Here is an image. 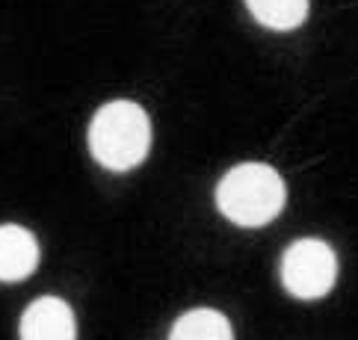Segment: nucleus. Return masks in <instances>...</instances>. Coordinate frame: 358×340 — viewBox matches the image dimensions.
<instances>
[{"label": "nucleus", "instance_id": "nucleus-1", "mask_svg": "<svg viewBox=\"0 0 358 340\" xmlns=\"http://www.w3.org/2000/svg\"><path fill=\"white\" fill-rule=\"evenodd\" d=\"M151 148L148 112L136 101H110L89 121V151L113 172H127L145 160Z\"/></svg>", "mask_w": 358, "mask_h": 340}, {"label": "nucleus", "instance_id": "nucleus-2", "mask_svg": "<svg viewBox=\"0 0 358 340\" xmlns=\"http://www.w3.org/2000/svg\"><path fill=\"white\" fill-rule=\"evenodd\" d=\"M216 205L234 225L258 228L285 207V181L266 163H240L216 186Z\"/></svg>", "mask_w": 358, "mask_h": 340}, {"label": "nucleus", "instance_id": "nucleus-3", "mask_svg": "<svg viewBox=\"0 0 358 340\" xmlns=\"http://www.w3.org/2000/svg\"><path fill=\"white\" fill-rule=\"evenodd\" d=\"M338 279L335 249L320 237H305L287 246L281 258V284L296 299H320L331 290Z\"/></svg>", "mask_w": 358, "mask_h": 340}, {"label": "nucleus", "instance_id": "nucleus-4", "mask_svg": "<svg viewBox=\"0 0 358 340\" xmlns=\"http://www.w3.org/2000/svg\"><path fill=\"white\" fill-rule=\"evenodd\" d=\"M18 334L21 340H74L78 323H74V313L62 299L42 296L24 311Z\"/></svg>", "mask_w": 358, "mask_h": 340}, {"label": "nucleus", "instance_id": "nucleus-5", "mask_svg": "<svg viewBox=\"0 0 358 340\" xmlns=\"http://www.w3.org/2000/svg\"><path fill=\"white\" fill-rule=\"evenodd\" d=\"M39 267V243L21 225H0V281H21Z\"/></svg>", "mask_w": 358, "mask_h": 340}, {"label": "nucleus", "instance_id": "nucleus-6", "mask_svg": "<svg viewBox=\"0 0 358 340\" xmlns=\"http://www.w3.org/2000/svg\"><path fill=\"white\" fill-rule=\"evenodd\" d=\"M169 340H234L231 323L213 308H193L172 325Z\"/></svg>", "mask_w": 358, "mask_h": 340}, {"label": "nucleus", "instance_id": "nucleus-7", "mask_svg": "<svg viewBox=\"0 0 358 340\" xmlns=\"http://www.w3.org/2000/svg\"><path fill=\"white\" fill-rule=\"evenodd\" d=\"M246 6L270 30H293L308 15V0H246Z\"/></svg>", "mask_w": 358, "mask_h": 340}]
</instances>
